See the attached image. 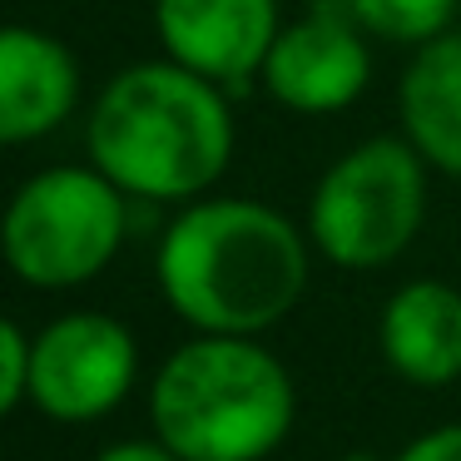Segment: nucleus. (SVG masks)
Returning a JSON list of instances; mask_svg holds the SVG:
<instances>
[{
    "label": "nucleus",
    "instance_id": "obj_16",
    "mask_svg": "<svg viewBox=\"0 0 461 461\" xmlns=\"http://www.w3.org/2000/svg\"><path fill=\"white\" fill-rule=\"evenodd\" d=\"M348 461H372V456H348Z\"/></svg>",
    "mask_w": 461,
    "mask_h": 461
},
{
    "label": "nucleus",
    "instance_id": "obj_4",
    "mask_svg": "<svg viewBox=\"0 0 461 461\" xmlns=\"http://www.w3.org/2000/svg\"><path fill=\"white\" fill-rule=\"evenodd\" d=\"M130 194L100 169L60 164L15 189L0 213V258L31 288H80L114 263Z\"/></svg>",
    "mask_w": 461,
    "mask_h": 461
},
{
    "label": "nucleus",
    "instance_id": "obj_8",
    "mask_svg": "<svg viewBox=\"0 0 461 461\" xmlns=\"http://www.w3.org/2000/svg\"><path fill=\"white\" fill-rule=\"evenodd\" d=\"M154 31L169 60L223 90H243L278 41V0H154Z\"/></svg>",
    "mask_w": 461,
    "mask_h": 461
},
{
    "label": "nucleus",
    "instance_id": "obj_13",
    "mask_svg": "<svg viewBox=\"0 0 461 461\" xmlns=\"http://www.w3.org/2000/svg\"><path fill=\"white\" fill-rule=\"evenodd\" d=\"M31 397V338L0 312V417Z\"/></svg>",
    "mask_w": 461,
    "mask_h": 461
},
{
    "label": "nucleus",
    "instance_id": "obj_10",
    "mask_svg": "<svg viewBox=\"0 0 461 461\" xmlns=\"http://www.w3.org/2000/svg\"><path fill=\"white\" fill-rule=\"evenodd\" d=\"M382 357L417 387H447L461 377V293L441 278L402 283L382 308Z\"/></svg>",
    "mask_w": 461,
    "mask_h": 461
},
{
    "label": "nucleus",
    "instance_id": "obj_1",
    "mask_svg": "<svg viewBox=\"0 0 461 461\" xmlns=\"http://www.w3.org/2000/svg\"><path fill=\"white\" fill-rule=\"evenodd\" d=\"M159 293L199 332H253L283 322L308 288V243L258 199H194L154 253Z\"/></svg>",
    "mask_w": 461,
    "mask_h": 461
},
{
    "label": "nucleus",
    "instance_id": "obj_11",
    "mask_svg": "<svg viewBox=\"0 0 461 461\" xmlns=\"http://www.w3.org/2000/svg\"><path fill=\"white\" fill-rule=\"evenodd\" d=\"M402 134L431 169L461 179V31H447L411 55L402 75Z\"/></svg>",
    "mask_w": 461,
    "mask_h": 461
},
{
    "label": "nucleus",
    "instance_id": "obj_15",
    "mask_svg": "<svg viewBox=\"0 0 461 461\" xmlns=\"http://www.w3.org/2000/svg\"><path fill=\"white\" fill-rule=\"evenodd\" d=\"M95 461H184V456H174L164 441H120V447H104Z\"/></svg>",
    "mask_w": 461,
    "mask_h": 461
},
{
    "label": "nucleus",
    "instance_id": "obj_9",
    "mask_svg": "<svg viewBox=\"0 0 461 461\" xmlns=\"http://www.w3.org/2000/svg\"><path fill=\"white\" fill-rule=\"evenodd\" d=\"M80 100V65L35 25H0V149L45 140Z\"/></svg>",
    "mask_w": 461,
    "mask_h": 461
},
{
    "label": "nucleus",
    "instance_id": "obj_3",
    "mask_svg": "<svg viewBox=\"0 0 461 461\" xmlns=\"http://www.w3.org/2000/svg\"><path fill=\"white\" fill-rule=\"evenodd\" d=\"M293 411L288 367L239 332L184 342L149 387L154 437L184 461H263L293 431Z\"/></svg>",
    "mask_w": 461,
    "mask_h": 461
},
{
    "label": "nucleus",
    "instance_id": "obj_2",
    "mask_svg": "<svg viewBox=\"0 0 461 461\" xmlns=\"http://www.w3.org/2000/svg\"><path fill=\"white\" fill-rule=\"evenodd\" d=\"M85 149L134 199L194 203L233 159L229 90L179 60L130 65L95 100Z\"/></svg>",
    "mask_w": 461,
    "mask_h": 461
},
{
    "label": "nucleus",
    "instance_id": "obj_14",
    "mask_svg": "<svg viewBox=\"0 0 461 461\" xmlns=\"http://www.w3.org/2000/svg\"><path fill=\"white\" fill-rule=\"evenodd\" d=\"M397 461H461V421L456 427H437L417 437L411 447L397 451Z\"/></svg>",
    "mask_w": 461,
    "mask_h": 461
},
{
    "label": "nucleus",
    "instance_id": "obj_6",
    "mask_svg": "<svg viewBox=\"0 0 461 461\" xmlns=\"http://www.w3.org/2000/svg\"><path fill=\"white\" fill-rule=\"evenodd\" d=\"M140 342L110 312H65L31 342V402L55 421H95L134 387Z\"/></svg>",
    "mask_w": 461,
    "mask_h": 461
},
{
    "label": "nucleus",
    "instance_id": "obj_7",
    "mask_svg": "<svg viewBox=\"0 0 461 461\" xmlns=\"http://www.w3.org/2000/svg\"><path fill=\"white\" fill-rule=\"evenodd\" d=\"M263 90L293 114H338L362 100L372 55L352 11H312L283 25L258 70Z\"/></svg>",
    "mask_w": 461,
    "mask_h": 461
},
{
    "label": "nucleus",
    "instance_id": "obj_5",
    "mask_svg": "<svg viewBox=\"0 0 461 461\" xmlns=\"http://www.w3.org/2000/svg\"><path fill=\"white\" fill-rule=\"evenodd\" d=\"M427 213V159L407 134L348 149L318 179L308 203L312 249L338 268H382L421 229Z\"/></svg>",
    "mask_w": 461,
    "mask_h": 461
},
{
    "label": "nucleus",
    "instance_id": "obj_12",
    "mask_svg": "<svg viewBox=\"0 0 461 461\" xmlns=\"http://www.w3.org/2000/svg\"><path fill=\"white\" fill-rule=\"evenodd\" d=\"M352 21L392 45H427L451 31L456 0H348Z\"/></svg>",
    "mask_w": 461,
    "mask_h": 461
}]
</instances>
